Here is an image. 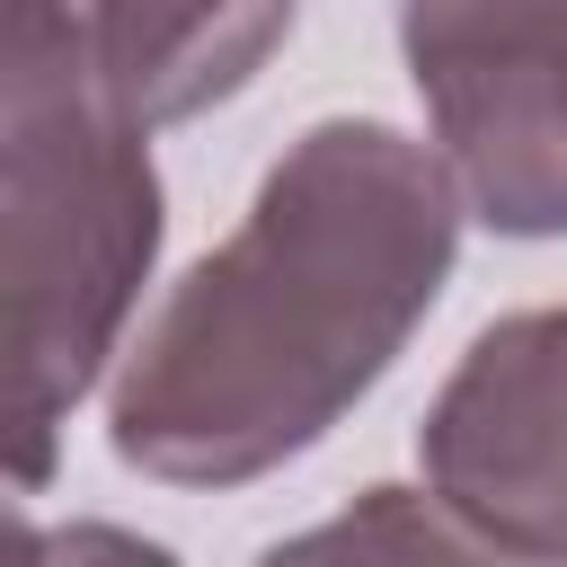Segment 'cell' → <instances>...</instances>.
Returning <instances> with one entry per match:
<instances>
[{"label": "cell", "mask_w": 567, "mask_h": 567, "mask_svg": "<svg viewBox=\"0 0 567 567\" xmlns=\"http://www.w3.org/2000/svg\"><path fill=\"white\" fill-rule=\"evenodd\" d=\"M461 177L381 115H328L266 168L106 390V443L159 487H248L301 461L408 354L461 257Z\"/></svg>", "instance_id": "obj_1"}, {"label": "cell", "mask_w": 567, "mask_h": 567, "mask_svg": "<svg viewBox=\"0 0 567 567\" xmlns=\"http://www.w3.org/2000/svg\"><path fill=\"white\" fill-rule=\"evenodd\" d=\"M257 567H523V558L478 540L434 487H363L328 523L275 540Z\"/></svg>", "instance_id": "obj_6"}, {"label": "cell", "mask_w": 567, "mask_h": 567, "mask_svg": "<svg viewBox=\"0 0 567 567\" xmlns=\"http://www.w3.org/2000/svg\"><path fill=\"white\" fill-rule=\"evenodd\" d=\"M399 53L470 213L567 230V0H399Z\"/></svg>", "instance_id": "obj_3"}, {"label": "cell", "mask_w": 567, "mask_h": 567, "mask_svg": "<svg viewBox=\"0 0 567 567\" xmlns=\"http://www.w3.org/2000/svg\"><path fill=\"white\" fill-rule=\"evenodd\" d=\"M151 133L97 71V0H0V284L18 496H44L71 408L124 354L159 266Z\"/></svg>", "instance_id": "obj_2"}, {"label": "cell", "mask_w": 567, "mask_h": 567, "mask_svg": "<svg viewBox=\"0 0 567 567\" xmlns=\"http://www.w3.org/2000/svg\"><path fill=\"white\" fill-rule=\"evenodd\" d=\"M301 0H97V71L142 133L239 97L292 35Z\"/></svg>", "instance_id": "obj_5"}, {"label": "cell", "mask_w": 567, "mask_h": 567, "mask_svg": "<svg viewBox=\"0 0 567 567\" xmlns=\"http://www.w3.org/2000/svg\"><path fill=\"white\" fill-rule=\"evenodd\" d=\"M18 567H177V549L124 523H18Z\"/></svg>", "instance_id": "obj_7"}, {"label": "cell", "mask_w": 567, "mask_h": 567, "mask_svg": "<svg viewBox=\"0 0 567 567\" xmlns=\"http://www.w3.org/2000/svg\"><path fill=\"white\" fill-rule=\"evenodd\" d=\"M416 470L505 558L567 567V301L470 337L416 425Z\"/></svg>", "instance_id": "obj_4"}]
</instances>
